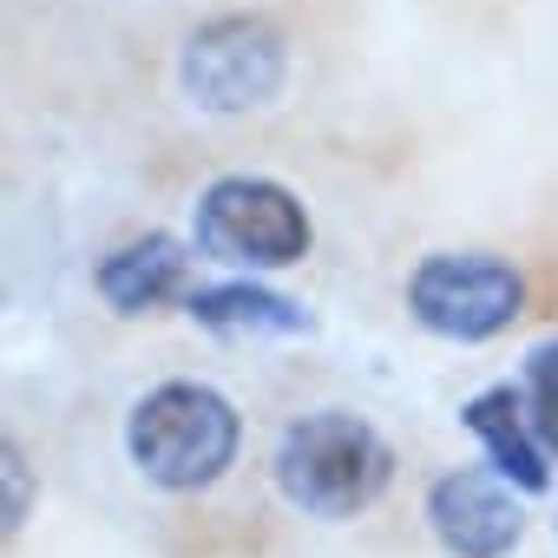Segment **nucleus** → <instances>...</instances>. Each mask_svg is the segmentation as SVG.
<instances>
[{"label":"nucleus","instance_id":"20e7f679","mask_svg":"<svg viewBox=\"0 0 558 558\" xmlns=\"http://www.w3.org/2000/svg\"><path fill=\"white\" fill-rule=\"evenodd\" d=\"M178 80H184L191 106H204V112H256L283 93L290 47L256 14H223V21H204L184 40Z\"/></svg>","mask_w":558,"mask_h":558},{"label":"nucleus","instance_id":"423d86ee","mask_svg":"<svg viewBox=\"0 0 558 558\" xmlns=\"http://www.w3.org/2000/svg\"><path fill=\"white\" fill-rule=\"evenodd\" d=\"M427 525L434 538L453 551V558H506L525 532V512L512 499V480H493V473H447L434 480L427 493Z\"/></svg>","mask_w":558,"mask_h":558},{"label":"nucleus","instance_id":"f257e3e1","mask_svg":"<svg viewBox=\"0 0 558 558\" xmlns=\"http://www.w3.org/2000/svg\"><path fill=\"white\" fill-rule=\"evenodd\" d=\"M395 480V453L388 440L349 414V408H316L303 414L283 447H276V486H283V499L310 519H355L368 512Z\"/></svg>","mask_w":558,"mask_h":558},{"label":"nucleus","instance_id":"9b49d317","mask_svg":"<svg viewBox=\"0 0 558 558\" xmlns=\"http://www.w3.org/2000/svg\"><path fill=\"white\" fill-rule=\"evenodd\" d=\"M0 466H8V532H21V519H27V506H34V466H27L21 440H8Z\"/></svg>","mask_w":558,"mask_h":558},{"label":"nucleus","instance_id":"7ed1b4c3","mask_svg":"<svg viewBox=\"0 0 558 558\" xmlns=\"http://www.w3.org/2000/svg\"><path fill=\"white\" fill-rule=\"evenodd\" d=\"M197 250L230 269H290L310 256V217L296 191L269 178H217L197 197Z\"/></svg>","mask_w":558,"mask_h":558},{"label":"nucleus","instance_id":"1a4fd4ad","mask_svg":"<svg viewBox=\"0 0 558 558\" xmlns=\"http://www.w3.org/2000/svg\"><path fill=\"white\" fill-rule=\"evenodd\" d=\"M191 323L217 329V336H303L310 316L283 296H269L256 283H217V290H191L184 296Z\"/></svg>","mask_w":558,"mask_h":558},{"label":"nucleus","instance_id":"f03ea898","mask_svg":"<svg viewBox=\"0 0 558 558\" xmlns=\"http://www.w3.org/2000/svg\"><path fill=\"white\" fill-rule=\"evenodd\" d=\"M236 440H243L236 408L217 388H197V381L151 388L125 421L132 466L165 493H197V486L223 480V466L236 460Z\"/></svg>","mask_w":558,"mask_h":558},{"label":"nucleus","instance_id":"39448f33","mask_svg":"<svg viewBox=\"0 0 558 558\" xmlns=\"http://www.w3.org/2000/svg\"><path fill=\"white\" fill-rule=\"evenodd\" d=\"M519 303H525L519 269L480 250H440L408 276V310L447 342H486L512 329Z\"/></svg>","mask_w":558,"mask_h":558},{"label":"nucleus","instance_id":"6e6552de","mask_svg":"<svg viewBox=\"0 0 558 558\" xmlns=\"http://www.w3.org/2000/svg\"><path fill=\"white\" fill-rule=\"evenodd\" d=\"M184 276H191L184 243H171V236H132L125 250H112L99 263V296L119 316H145V310L184 296Z\"/></svg>","mask_w":558,"mask_h":558},{"label":"nucleus","instance_id":"0eeeda50","mask_svg":"<svg viewBox=\"0 0 558 558\" xmlns=\"http://www.w3.org/2000/svg\"><path fill=\"white\" fill-rule=\"evenodd\" d=\"M460 421H466L473 440L493 453L499 480H512L519 493H538V486L551 480V473H545V440H538V427H532L519 388H486V395H473V401L460 408Z\"/></svg>","mask_w":558,"mask_h":558},{"label":"nucleus","instance_id":"9d476101","mask_svg":"<svg viewBox=\"0 0 558 558\" xmlns=\"http://www.w3.org/2000/svg\"><path fill=\"white\" fill-rule=\"evenodd\" d=\"M525 414H532V427H538V440L545 447H558V342H545V349H532V362H525Z\"/></svg>","mask_w":558,"mask_h":558}]
</instances>
